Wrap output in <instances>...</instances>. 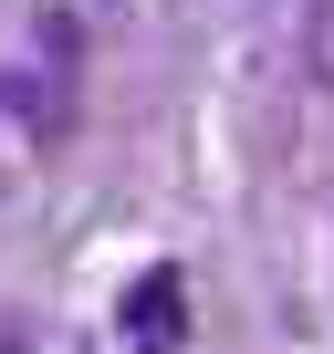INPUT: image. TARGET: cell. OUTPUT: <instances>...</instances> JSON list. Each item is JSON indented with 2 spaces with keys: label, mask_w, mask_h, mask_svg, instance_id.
I'll return each instance as SVG.
<instances>
[{
  "label": "cell",
  "mask_w": 334,
  "mask_h": 354,
  "mask_svg": "<svg viewBox=\"0 0 334 354\" xmlns=\"http://www.w3.org/2000/svg\"><path fill=\"white\" fill-rule=\"evenodd\" d=\"M303 53H313V84L334 94V0H313V32H303Z\"/></svg>",
  "instance_id": "obj_2"
},
{
  "label": "cell",
  "mask_w": 334,
  "mask_h": 354,
  "mask_svg": "<svg viewBox=\"0 0 334 354\" xmlns=\"http://www.w3.org/2000/svg\"><path fill=\"white\" fill-rule=\"evenodd\" d=\"M115 333H125L136 354H178V333H188V292H178V271H146V281L115 302Z\"/></svg>",
  "instance_id": "obj_1"
}]
</instances>
